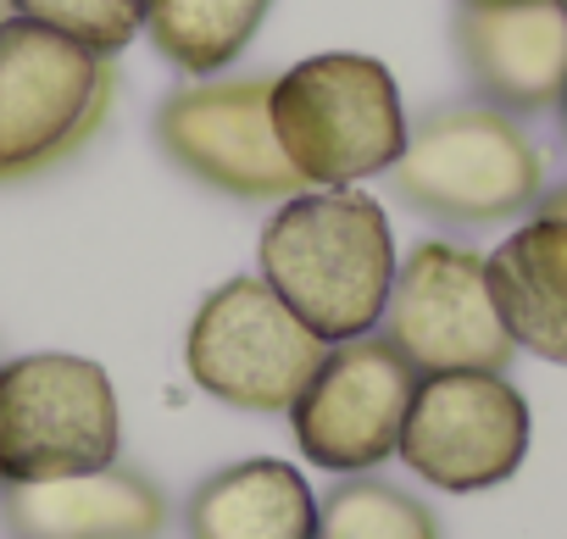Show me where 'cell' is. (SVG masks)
Listing matches in <instances>:
<instances>
[{"label": "cell", "mask_w": 567, "mask_h": 539, "mask_svg": "<svg viewBox=\"0 0 567 539\" xmlns=\"http://www.w3.org/2000/svg\"><path fill=\"white\" fill-rule=\"evenodd\" d=\"M556 7H561V18H567V0H556Z\"/></svg>", "instance_id": "obj_20"}, {"label": "cell", "mask_w": 567, "mask_h": 539, "mask_svg": "<svg viewBox=\"0 0 567 539\" xmlns=\"http://www.w3.org/2000/svg\"><path fill=\"white\" fill-rule=\"evenodd\" d=\"M272 0H145V40L189 79H212L245 56Z\"/></svg>", "instance_id": "obj_15"}, {"label": "cell", "mask_w": 567, "mask_h": 539, "mask_svg": "<svg viewBox=\"0 0 567 539\" xmlns=\"http://www.w3.org/2000/svg\"><path fill=\"white\" fill-rule=\"evenodd\" d=\"M0 522L18 539H162L167 495L134 467H101L73 478L7 484Z\"/></svg>", "instance_id": "obj_12"}, {"label": "cell", "mask_w": 567, "mask_h": 539, "mask_svg": "<svg viewBox=\"0 0 567 539\" xmlns=\"http://www.w3.org/2000/svg\"><path fill=\"white\" fill-rule=\"evenodd\" d=\"M456 51L478 95L512 117L556 112L567 95V18L556 0H462Z\"/></svg>", "instance_id": "obj_11"}, {"label": "cell", "mask_w": 567, "mask_h": 539, "mask_svg": "<svg viewBox=\"0 0 567 539\" xmlns=\"http://www.w3.org/2000/svg\"><path fill=\"white\" fill-rule=\"evenodd\" d=\"M539 211H545V217H567V184H556V189L539 200Z\"/></svg>", "instance_id": "obj_18"}, {"label": "cell", "mask_w": 567, "mask_h": 539, "mask_svg": "<svg viewBox=\"0 0 567 539\" xmlns=\"http://www.w3.org/2000/svg\"><path fill=\"white\" fill-rule=\"evenodd\" d=\"M384 334L417 373H506L517 351L489 301L484 256L445 239H423L395 267Z\"/></svg>", "instance_id": "obj_9"}, {"label": "cell", "mask_w": 567, "mask_h": 539, "mask_svg": "<svg viewBox=\"0 0 567 539\" xmlns=\"http://www.w3.org/2000/svg\"><path fill=\"white\" fill-rule=\"evenodd\" d=\"M272 134L307 184L351 189L401 162L412 123L384 62L329 51L272 79Z\"/></svg>", "instance_id": "obj_2"}, {"label": "cell", "mask_w": 567, "mask_h": 539, "mask_svg": "<svg viewBox=\"0 0 567 539\" xmlns=\"http://www.w3.org/2000/svg\"><path fill=\"white\" fill-rule=\"evenodd\" d=\"M395 456L434 489H495L528 456V401L506 373H423Z\"/></svg>", "instance_id": "obj_10"}, {"label": "cell", "mask_w": 567, "mask_h": 539, "mask_svg": "<svg viewBox=\"0 0 567 539\" xmlns=\"http://www.w3.org/2000/svg\"><path fill=\"white\" fill-rule=\"evenodd\" d=\"M417 379L423 373L401 356L390 334H357L329 345L307 390L290 401L296 445L323 473H373L401 445Z\"/></svg>", "instance_id": "obj_7"}, {"label": "cell", "mask_w": 567, "mask_h": 539, "mask_svg": "<svg viewBox=\"0 0 567 539\" xmlns=\"http://www.w3.org/2000/svg\"><path fill=\"white\" fill-rule=\"evenodd\" d=\"M489 301L512 345L567 367V217H528L484 256Z\"/></svg>", "instance_id": "obj_13"}, {"label": "cell", "mask_w": 567, "mask_h": 539, "mask_svg": "<svg viewBox=\"0 0 567 539\" xmlns=\"http://www.w3.org/2000/svg\"><path fill=\"white\" fill-rule=\"evenodd\" d=\"M117 395L101 362L34 351L0 362V484L101 473L117 462Z\"/></svg>", "instance_id": "obj_5"}, {"label": "cell", "mask_w": 567, "mask_h": 539, "mask_svg": "<svg viewBox=\"0 0 567 539\" xmlns=\"http://www.w3.org/2000/svg\"><path fill=\"white\" fill-rule=\"evenodd\" d=\"M189 539H318V500L290 462H234L184 506Z\"/></svg>", "instance_id": "obj_14"}, {"label": "cell", "mask_w": 567, "mask_h": 539, "mask_svg": "<svg viewBox=\"0 0 567 539\" xmlns=\"http://www.w3.org/2000/svg\"><path fill=\"white\" fill-rule=\"evenodd\" d=\"M390 173L406 206L467 228L506 222L545 195L539 145L512 112L489 101L434 106L406 134V151Z\"/></svg>", "instance_id": "obj_3"}, {"label": "cell", "mask_w": 567, "mask_h": 539, "mask_svg": "<svg viewBox=\"0 0 567 539\" xmlns=\"http://www.w3.org/2000/svg\"><path fill=\"white\" fill-rule=\"evenodd\" d=\"M7 7L101 56H117L134 45V34H145V0H7Z\"/></svg>", "instance_id": "obj_17"}, {"label": "cell", "mask_w": 567, "mask_h": 539, "mask_svg": "<svg viewBox=\"0 0 567 539\" xmlns=\"http://www.w3.org/2000/svg\"><path fill=\"white\" fill-rule=\"evenodd\" d=\"M117 95L112 56L12 18L0 23V184H23L84 151Z\"/></svg>", "instance_id": "obj_4"}, {"label": "cell", "mask_w": 567, "mask_h": 539, "mask_svg": "<svg viewBox=\"0 0 567 539\" xmlns=\"http://www.w3.org/2000/svg\"><path fill=\"white\" fill-rule=\"evenodd\" d=\"M318 539H440V522L417 495L351 473L318 500Z\"/></svg>", "instance_id": "obj_16"}, {"label": "cell", "mask_w": 567, "mask_h": 539, "mask_svg": "<svg viewBox=\"0 0 567 539\" xmlns=\"http://www.w3.org/2000/svg\"><path fill=\"white\" fill-rule=\"evenodd\" d=\"M323 351L329 345L267 290L261 273H245L200 301L184 340V367L223 406L290 412V401L318 373Z\"/></svg>", "instance_id": "obj_6"}, {"label": "cell", "mask_w": 567, "mask_h": 539, "mask_svg": "<svg viewBox=\"0 0 567 539\" xmlns=\"http://www.w3.org/2000/svg\"><path fill=\"white\" fill-rule=\"evenodd\" d=\"M267 290L323 345L373 334L395 284V234L362 189H301L261 228L256 245Z\"/></svg>", "instance_id": "obj_1"}, {"label": "cell", "mask_w": 567, "mask_h": 539, "mask_svg": "<svg viewBox=\"0 0 567 539\" xmlns=\"http://www.w3.org/2000/svg\"><path fill=\"white\" fill-rule=\"evenodd\" d=\"M156 145L195 184L234 200H290L307 189L272 134V79H206L167 95Z\"/></svg>", "instance_id": "obj_8"}, {"label": "cell", "mask_w": 567, "mask_h": 539, "mask_svg": "<svg viewBox=\"0 0 567 539\" xmlns=\"http://www.w3.org/2000/svg\"><path fill=\"white\" fill-rule=\"evenodd\" d=\"M556 112H561V134H567V95H561V106H556Z\"/></svg>", "instance_id": "obj_19"}]
</instances>
